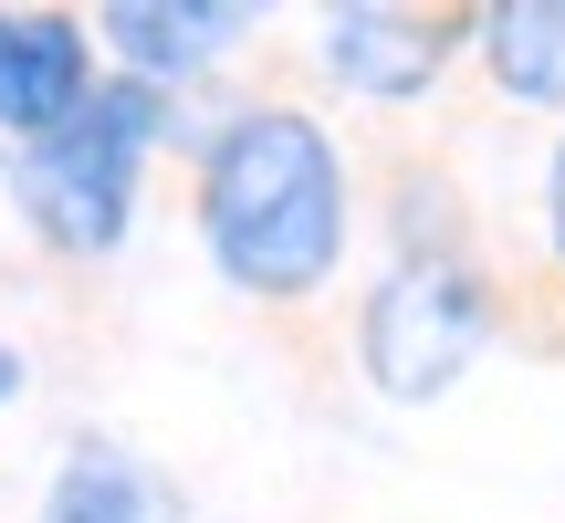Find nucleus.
<instances>
[{
	"instance_id": "f257e3e1",
	"label": "nucleus",
	"mask_w": 565,
	"mask_h": 523,
	"mask_svg": "<svg viewBox=\"0 0 565 523\" xmlns=\"http://www.w3.org/2000/svg\"><path fill=\"white\" fill-rule=\"evenodd\" d=\"M356 168L303 95H242L189 147V231L252 314H324L356 252Z\"/></svg>"
},
{
	"instance_id": "f03ea898",
	"label": "nucleus",
	"mask_w": 565,
	"mask_h": 523,
	"mask_svg": "<svg viewBox=\"0 0 565 523\" xmlns=\"http://www.w3.org/2000/svg\"><path fill=\"white\" fill-rule=\"evenodd\" d=\"M158 147H179V95L147 74H105L74 126L11 147V210L53 262H105L137 221V179Z\"/></svg>"
},
{
	"instance_id": "7ed1b4c3",
	"label": "nucleus",
	"mask_w": 565,
	"mask_h": 523,
	"mask_svg": "<svg viewBox=\"0 0 565 523\" xmlns=\"http://www.w3.org/2000/svg\"><path fill=\"white\" fill-rule=\"evenodd\" d=\"M356 335V377L387 408H429L513 345V262L503 252H419V262H377V282L345 314Z\"/></svg>"
},
{
	"instance_id": "20e7f679",
	"label": "nucleus",
	"mask_w": 565,
	"mask_h": 523,
	"mask_svg": "<svg viewBox=\"0 0 565 523\" xmlns=\"http://www.w3.org/2000/svg\"><path fill=\"white\" fill-rule=\"evenodd\" d=\"M482 42V0H335L315 11V63L356 105H429Z\"/></svg>"
},
{
	"instance_id": "39448f33",
	"label": "nucleus",
	"mask_w": 565,
	"mask_h": 523,
	"mask_svg": "<svg viewBox=\"0 0 565 523\" xmlns=\"http://www.w3.org/2000/svg\"><path fill=\"white\" fill-rule=\"evenodd\" d=\"M105 42L84 11H53V0H32V11H0V147H42L53 126L84 116V95L105 84Z\"/></svg>"
},
{
	"instance_id": "423d86ee",
	"label": "nucleus",
	"mask_w": 565,
	"mask_h": 523,
	"mask_svg": "<svg viewBox=\"0 0 565 523\" xmlns=\"http://www.w3.org/2000/svg\"><path fill=\"white\" fill-rule=\"evenodd\" d=\"M263 32L252 0H105L95 11V42H105V74H147L179 95L189 74L231 63L242 42Z\"/></svg>"
},
{
	"instance_id": "0eeeda50",
	"label": "nucleus",
	"mask_w": 565,
	"mask_h": 523,
	"mask_svg": "<svg viewBox=\"0 0 565 523\" xmlns=\"http://www.w3.org/2000/svg\"><path fill=\"white\" fill-rule=\"evenodd\" d=\"M32 523H189V492H179V471H158L137 440H95V429H84V440H63Z\"/></svg>"
},
{
	"instance_id": "6e6552de",
	"label": "nucleus",
	"mask_w": 565,
	"mask_h": 523,
	"mask_svg": "<svg viewBox=\"0 0 565 523\" xmlns=\"http://www.w3.org/2000/svg\"><path fill=\"white\" fill-rule=\"evenodd\" d=\"M377 221H387V262L492 252L482 242V210H471V189H461V168L429 158V147H387V158H377Z\"/></svg>"
},
{
	"instance_id": "1a4fd4ad",
	"label": "nucleus",
	"mask_w": 565,
	"mask_h": 523,
	"mask_svg": "<svg viewBox=\"0 0 565 523\" xmlns=\"http://www.w3.org/2000/svg\"><path fill=\"white\" fill-rule=\"evenodd\" d=\"M471 74L503 105L565 116V0H482V42H471Z\"/></svg>"
},
{
	"instance_id": "9d476101",
	"label": "nucleus",
	"mask_w": 565,
	"mask_h": 523,
	"mask_svg": "<svg viewBox=\"0 0 565 523\" xmlns=\"http://www.w3.org/2000/svg\"><path fill=\"white\" fill-rule=\"evenodd\" d=\"M534 231H545V273L565 282V126L545 147V200H534Z\"/></svg>"
},
{
	"instance_id": "9b49d317",
	"label": "nucleus",
	"mask_w": 565,
	"mask_h": 523,
	"mask_svg": "<svg viewBox=\"0 0 565 523\" xmlns=\"http://www.w3.org/2000/svg\"><path fill=\"white\" fill-rule=\"evenodd\" d=\"M11 398H21V345L0 335V408H11Z\"/></svg>"
}]
</instances>
